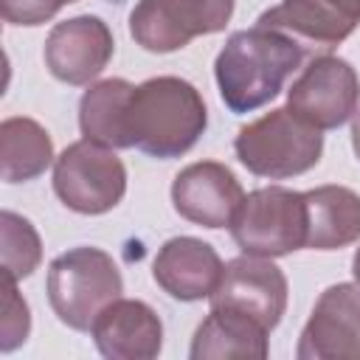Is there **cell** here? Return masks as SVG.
Here are the masks:
<instances>
[{
    "label": "cell",
    "mask_w": 360,
    "mask_h": 360,
    "mask_svg": "<svg viewBox=\"0 0 360 360\" xmlns=\"http://www.w3.org/2000/svg\"><path fill=\"white\" fill-rule=\"evenodd\" d=\"M115 39L101 17L82 14L56 22L45 39V65L53 79L65 84L93 82L112 59Z\"/></svg>",
    "instance_id": "cell-12"
},
{
    "label": "cell",
    "mask_w": 360,
    "mask_h": 360,
    "mask_svg": "<svg viewBox=\"0 0 360 360\" xmlns=\"http://www.w3.org/2000/svg\"><path fill=\"white\" fill-rule=\"evenodd\" d=\"M352 273H354V278H357V284H360V248L354 250V259H352Z\"/></svg>",
    "instance_id": "cell-24"
},
{
    "label": "cell",
    "mask_w": 360,
    "mask_h": 360,
    "mask_svg": "<svg viewBox=\"0 0 360 360\" xmlns=\"http://www.w3.org/2000/svg\"><path fill=\"white\" fill-rule=\"evenodd\" d=\"M354 3H357V6H360V0H354Z\"/></svg>",
    "instance_id": "cell-26"
},
{
    "label": "cell",
    "mask_w": 360,
    "mask_h": 360,
    "mask_svg": "<svg viewBox=\"0 0 360 360\" xmlns=\"http://www.w3.org/2000/svg\"><path fill=\"white\" fill-rule=\"evenodd\" d=\"M31 332V312L25 298L17 292V281L3 276V318H0V352H14Z\"/></svg>",
    "instance_id": "cell-21"
},
{
    "label": "cell",
    "mask_w": 360,
    "mask_h": 360,
    "mask_svg": "<svg viewBox=\"0 0 360 360\" xmlns=\"http://www.w3.org/2000/svg\"><path fill=\"white\" fill-rule=\"evenodd\" d=\"M0 233H3V276L14 281L28 278L42 262V242L37 228L25 217L14 211H3Z\"/></svg>",
    "instance_id": "cell-20"
},
{
    "label": "cell",
    "mask_w": 360,
    "mask_h": 360,
    "mask_svg": "<svg viewBox=\"0 0 360 360\" xmlns=\"http://www.w3.org/2000/svg\"><path fill=\"white\" fill-rule=\"evenodd\" d=\"M256 22L287 34L304 53L323 56L357 28L360 6L354 0H281Z\"/></svg>",
    "instance_id": "cell-11"
},
{
    "label": "cell",
    "mask_w": 360,
    "mask_h": 360,
    "mask_svg": "<svg viewBox=\"0 0 360 360\" xmlns=\"http://www.w3.org/2000/svg\"><path fill=\"white\" fill-rule=\"evenodd\" d=\"M53 163V141L34 118H6L0 124V174L6 183H28Z\"/></svg>",
    "instance_id": "cell-19"
},
{
    "label": "cell",
    "mask_w": 360,
    "mask_h": 360,
    "mask_svg": "<svg viewBox=\"0 0 360 360\" xmlns=\"http://www.w3.org/2000/svg\"><path fill=\"white\" fill-rule=\"evenodd\" d=\"M191 360H264L267 357V329L245 312L211 307L208 318L197 326L191 340Z\"/></svg>",
    "instance_id": "cell-16"
},
{
    "label": "cell",
    "mask_w": 360,
    "mask_h": 360,
    "mask_svg": "<svg viewBox=\"0 0 360 360\" xmlns=\"http://www.w3.org/2000/svg\"><path fill=\"white\" fill-rule=\"evenodd\" d=\"M352 146L360 160V110H354V115H352Z\"/></svg>",
    "instance_id": "cell-23"
},
{
    "label": "cell",
    "mask_w": 360,
    "mask_h": 360,
    "mask_svg": "<svg viewBox=\"0 0 360 360\" xmlns=\"http://www.w3.org/2000/svg\"><path fill=\"white\" fill-rule=\"evenodd\" d=\"M233 152L239 163L270 180H287L309 172L323 152V135L312 124L301 121L290 107H276L242 127Z\"/></svg>",
    "instance_id": "cell-4"
},
{
    "label": "cell",
    "mask_w": 360,
    "mask_h": 360,
    "mask_svg": "<svg viewBox=\"0 0 360 360\" xmlns=\"http://www.w3.org/2000/svg\"><path fill=\"white\" fill-rule=\"evenodd\" d=\"M68 3H76V0H68Z\"/></svg>",
    "instance_id": "cell-25"
},
{
    "label": "cell",
    "mask_w": 360,
    "mask_h": 360,
    "mask_svg": "<svg viewBox=\"0 0 360 360\" xmlns=\"http://www.w3.org/2000/svg\"><path fill=\"white\" fill-rule=\"evenodd\" d=\"M307 197V248L340 250L360 239V194L346 186H318Z\"/></svg>",
    "instance_id": "cell-17"
},
{
    "label": "cell",
    "mask_w": 360,
    "mask_h": 360,
    "mask_svg": "<svg viewBox=\"0 0 360 360\" xmlns=\"http://www.w3.org/2000/svg\"><path fill=\"white\" fill-rule=\"evenodd\" d=\"M231 236L242 253L267 259L307 248V197L281 186L245 194Z\"/></svg>",
    "instance_id": "cell-5"
},
{
    "label": "cell",
    "mask_w": 360,
    "mask_h": 360,
    "mask_svg": "<svg viewBox=\"0 0 360 360\" xmlns=\"http://www.w3.org/2000/svg\"><path fill=\"white\" fill-rule=\"evenodd\" d=\"M233 0H141L129 14L132 39L152 53L186 48L194 37L228 25Z\"/></svg>",
    "instance_id": "cell-7"
},
{
    "label": "cell",
    "mask_w": 360,
    "mask_h": 360,
    "mask_svg": "<svg viewBox=\"0 0 360 360\" xmlns=\"http://www.w3.org/2000/svg\"><path fill=\"white\" fill-rule=\"evenodd\" d=\"M53 191L76 214H107L127 194V166L96 141H76L53 160Z\"/></svg>",
    "instance_id": "cell-6"
},
{
    "label": "cell",
    "mask_w": 360,
    "mask_h": 360,
    "mask_svg": "<svg viewBox=\"0 0 360 360\" xmlns=\"http://www.w3.org/2000/svg\"><path fill=\"white\" fill-rule=\"evenodd\" d=\"M96 349L110 360H152L163 346L158 312L135 298H115L90 329Z\"/></svg>",
    "instance_id": "cell-15"
},
{
    "label": "cell",
    "mask_w": 360,
    "mask_h": 360,
    "mask_svg": "<svg viewBox=\"0 0 360 360\" xmlns=\"http://www.w3.org/2000/svg\"><path fill=\"white\" fill-rule=\"evenodd\" d=\"M301 360H360V284H332L301 329Z\"/></svg>",
    "instance_id": "cell-10"
},
{
    "label": "cell",
    "mask_w": 360,
    "mask_h": 360,
    "mask_svg": "<svg viewBox=\"0 0 360 360\" xmlns=\"http://www.w3.org/2000/svg\"><path fill=\"white\" fill-rule=\"evenodd\" d=\"M132 146L169 160L186 155L208 124L200 90L177 76H155L135 87L129 101Z\"/></svg>",
    "instance_id": "cell-2"
},
{
    "label": "cell",
    "mask_w": 360,
    "mask_h": 360,
    "mask_svg": "<svg viewBox=\"0 0 360 360\" xmlns=\"http://www.w3.org/2000/svg\"><path fill=\"white\" fill-rule=\"evenodd\" d=\"M174 211L202 228H231L236 219L245 191L236 174L217 160H200L177 172L172 183Z\"/></svg>",
    "instance_id": "cell-13"
},
{
    "label": "cell",
    "mask_w": 360,
    "mask_h": 360,
    "mask_svg": "<svg viewBox=\"0 0 360 360\" xmlns=\"http://www.w3.org/2000/svg\"><path fill=\"white\" fill-rule=\"evenodd\" d=\"M48 301L53 315L76 329L90 332L96 318L124 292L118 264L101 248H73L48 264Z\"/></svg>",
    "instance_id": "cell-3"
},
{
    "label": "cell",
    "mask_w": 360,
    "mask_h": 360,
    "mask_svg": "<svg viewBox=\"0 0 360 360\" xmlns=\"http://www.w3.org/2000/svg\"><path fill=\"white\" fill-rule=\"evenodd\" d=\"M68 0H0V14L8 25H42L59 14Z\"/></svg>",
    "instance_id": "cell-22"
},
{
    "label": "cell",
    "mask_w": 360,
    "mask_h": 360,
    "mask_svg": "<svg viewBox=\"0 0 360 360\" xmlns=\"http://www.w3.org/2000/svg\"><path fill=\"white\" fill-rule=\"evenodd\" d=\"M219 253L197 236H174L160 245L152 262V278L177 301H202L222 281Z\"/></svg>",
    "instance_id": "cell-14"
},
{
    "label": "cell",
    "mask_w": 360,
    "mask_h": 360,
    "mask_svg": "<svg viewBox=\"0 0 360 360\" xmlns=\"http://www.w3.org/2000/svg\"><path fill=\"white\" fill-rule=\"evenodd\" d=\"M211 307L245 312L270 332L287 309V276L267 256H236L225 264L222 281L211 292Z\"/></svg>",
    "instance_id": "cell-9"
},
{
    "label": "cell",
    "mask_w": 360,
    "mask_h": 360,
    "mask_svg": "<svg viewBox=\"0 0 360 360\" xmlns=\"http://www.w3.org/2000/svg\"><path fill=\"white\" fill-rule=\"evenodd\" d=\"M360 98L357 70L332 53L315 56L287 90V107L315 129H335L346 124Z\"/></svg>",
    "instance_id": "cell-8"
},
{
    "label": "cell",
    "mask_w": 360,
    "mask_h": 360,
    "mask_svg": "<svg viewBox=\"0 0 360 360\" xmlns=\"http://www.w3.org/2000/svg\"><path fill=\"white\" fill-rule=\"evenodd\" d=\"M307 53L287 34L253 25L233 31L214 62L219 96L231 112H253L276 98L287 76L301 65Z\"/></svg>",
    "instance_id": "cell-1"
},
{
    "label": "cell",
    "mask_w": 360,
    "mask_h": 360,
    "mask_svg": "<svg viewBox=\"0 0 360 360\" xmlns=\"http://www.w3.org/2000/svg\"><path fill=\"white\" fill-rule=\"evenodd\" d=\"M135 84L127 79H101L79 101V129L87 141L110 149H129V101Z\"/></svg>",
    "instance_id": "cell-18"
}]
</instances>
